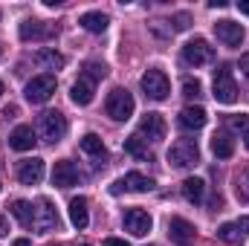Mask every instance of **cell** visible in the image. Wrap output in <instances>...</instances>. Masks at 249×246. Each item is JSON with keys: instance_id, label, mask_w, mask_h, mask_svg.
Listing matches in <instances>:
<instances>
[{"instance_id": "6da1fadb", "label": "cell", "mask_w": 249, "mask_h": 246, "mask_svg": "<svg viewBox=\"0 0 249 246\" xmlns=\"http://www.w3.org/2000/svg\"><path fill=\"white\" fill-rule=\"evenodd\" d=\"M212 96H214V102H220V105H235V102H238V84H235V78H232V67H229V64H220V67L214 70Z\"/></svg>"}, {"instance_id": "7a4b0ae2", "label": "cell", "mask_w": 249, "mask_h": 246, "mask_svg": "<svg viewBox=\"0 0 249 246\" xmlns=\"http://www.w3.org/2000/svg\"><path fill=\"white\" fill-rule=\"evenodd\" d=\"M35 133H38L44 142H50V145L61 142L64 136H67V119H64V113H58V110L41 113V116H38V124H35Z\"/></svg>"}, {"instance_id": "3957f363", "label": "cell", "mask_w": 249, "mask_h": 246, "mask_svg": "<svg viewBox=\"0 0 249 246\" xmlns=\"http://www.w3.org/2000/svg\"><path fill=\"white\" fill-rule=\"evenodd\" d=\"M105 110H107V116H110L113 122H127V119L133 116V110H136V102H133V96H130L127 90L116 87V90L107 93Z\"/></svg>"}, {"instance_id": "277c9868", "label": "cell", "mask_w": 249, "mask_h": 246, "mask_svg": "<svg viewBox=\"0 0 249 246\" xmlns=\"http://www.w3.org/2000/svg\"><path fill=\"white\" fill-rule=\"evenodd\" d=\"M168 162L174 168H194L200 162V148L194 139H177L171 148H168Z\"/></svg>"}, {"instance_id": "5b68a950", "label": "cell", "mask_w": 249, "mask_h": 246, "mask_svg": "<svg viewBox=\"0 0 249 246\" xmlns=\"http://www.w3.org/2000/svg\"><path fill=\"white\" fill-rule=\"evenodd\" d=\"M55 87H58L55 75H53V72H44V75H35V78L26 84L23 96H26V102H32V105H44V102H50V99H53Z\"/></svg>"}, {"instance_id": "8992f818", "label": "cell", "mask_w": 249, "mask_h": 246, "mask_svg": "<svg viewBox=\"0 0 249 246\" xmlns=\"http://www.w3.org/2000/svg\"><path fill=\"white\" fill-rule=\"evenodd\" d=\"M142 93L151 99V102H165L168 93H171V81L162 70H148L142 75Z\"/></svg>"}, {"instance_id": "52a82bcc", "label": "cell", "mask_w": 249, "mask_h": 246, "mask_svg": "<svg viewBox=\"0 0 249 246\" xmlns=\"http://www.w3.org/2000/svg\"><path fill=\"white\" fill-rule=\"evenodd\" d=\"M183 61L188 67H203V64H212L214 61V47H209L206 38H194L183 47Z\"/></svg>"}, {"instance_id": "ba28073f", "label": "cell", "mask_w": 249, "mask_h": 246, "mask_svg": "<svg viewBox=\"0 0 249 246\" xmlns=\"http://www.w3.org/2000/svg\"><path fill=\"white\" fill-rule=\"evenodd\" d=\"M110 191L113 194H122V191H127V194H145V191H154V180L145 177V174H139V171H130V174L119 177Z\"/></svg>"}, {"instance_id": "9c48e42d", "label": "cell", "mask_w": 249, "mask_h": 246, "mask_svg": "<svg viewBox=\"0 0 249 246\" xmlns=\"http://www.w3.org/2000/svg\"><path fill=\"white\" fill-rule=\"evenodd\" d=\"M165 130H168V124H165V119L160 113H145L142 122H139L136 136L145 139V142H162L165 139Z\"/></svg>"}, {"instance_id": "30bf717a", "label": "cell", "mask_w": 249, "mask_h": 246, "mask_svg": "<svg viewBox=\"0 0 249 246\" xmlns=\"http://www.w3.org/2000/svg\"><path fill=\"white\" fill-rule=\"evenodd\" d=\"M58 226H61V220H58L55 206L47 197H41L38 200V209H35V229L38 232H58Z\"/></svg>"}, {"instance_id": "8fae6325", "label": "cell", "mask_w": 249, "mask_h": 246, "mask_svg": "<svg viewBox=\"0 0 249 246\" xmlns=\"http://www.w3.org/2000/svg\"><path fill=\"white\" fill-rule=\"evenodd\" d=\"M194 235H197V229H194V223H188L186 217H171L168 220V238H171L174 246H191Z\"/></svg>"}, {"instance_id": "7c38bea8", "label": "cell", "mask_w": 249, "mask_h": 246, "mask_svg": "<svg viewBox=\"0 0 249 246\" xmlns=\"http://www.w3.org/2000/svg\"><path fill=\"white\" fill-rule=\"evenodd\" d=\"M18 35H20V41H50L55 35V26L47 20H23Z\"/></svg>"}, {"instance_id": "4fadbf2b", "label": "cell", "mask_w": 249, "mask_h": 246, "mask_svg": "<svg viewBox=\"0 0 249 246\" xmlns=\"http://www.w3.org/2000/svg\"><path fill=\"white\" fill-rule=\"evenodd\" d=\"M151 226H154V220H151L148 211H142V209H127L124 211V229L133 238H145L151 232Z\"/></svg>"}, {"instance_id": "5bb4252c", "label": "cell", "mask_w": 249, "mask_h": 246, "mask_svg": "<svg viewBox=\"0 0 249 246\" xmlns=\"http://www.w3.org/2000/svg\"><path fill=\"white\" fill-rule=\"evenodd\" d=\"M214 35L223 47H241L244 44V26L235 20H217L214 23Z\"/></svg>"}, {"instance_id": "9a60e30c", "label": "cell", "mask_w": 249, "mask_h": 246, "mask_svg": "<svg viewBox=\"0 0 249 246\" xmlns=\"http://www.w3.org/2000/svg\"><path fill=\"white\" fill-rule=\"evenodd\" d=\"M18 180L23 185H38L44 180V159H38V157L20 159L18 162Z\"/></svg>"}, {"instance_id": "2e32d148", "label": "cell", "mask_w": 249, "mask_h": 246, "mask_svg": "<svg viewBox=\"0 0 249 246\" xmlns=\"http://www.w3.org/2000/svg\"><path fill=\"white\" fill-rule=\"evenodd\" d=\"M177 122H180V127H186V130H200V127H206V122H209V113L200 105H188V107L180 110Z\"/></svg>"}, {"instance_id": "e0dca14e", "label": "cell", "mask_w": 249, "mask_h": 246, "mask_svg": "<svg viewBox=\"0 0 249 246\" xmlns=\"http://www.w3.org/2000/svg\"><path fill=\"white\" fill-rule=\"evenodd\" d=\"M35 142H38V133H35L29 124H18V127L9 133V148H15V151H32Z\"/></svg>"}, {"instance_id": "ac0fdd59", "label": "cell", "mask_w": 249, "mask_h": 246, "mask_svg": "<svg viewBox=\"0 0 249 246\" xmlns=\"http://www.w3.org/2000/svg\"><path fill=\"white\" fill-rule=\"evenodd\" d=\"M75 183H78V168L70 159H58L55 168H53V185L70 188V185H75Z\"/></svg>"}, {"instance_id": "d6986e66", "label": "cell", "mask_w": 249, "mask_h": 246, "mask_svg": "<svg viewBox=\"0 0 249 246\" xmlns=\"http://www.w3.org/2000/svg\"><path fill=\"white\" fill-rule=\"evenodd\" d=\"M32 61H35V67H41V70H64V64H67V58H64L58 50H38L35 55H32Z\"/></svg>"}, {"instance_id": "ffe728a7", "label": "cell", "mask_w": 249, "mask_h": 246, "mask_svg": "<svg viewBox=\"0 0 249 246\" xmlns=\"http://www.w3.org/2000/svg\"><path fill=\"white\" fill-rule=\"evenodd\" d=\"M93 93H96V84H93L90 78H84V75H81V78L72 84L70 99H72L75 105H81V107H84V105H90V102H93Z\"/></svg>"}, {"instance_id": "44dd1931", "label": "cell", "mask_w": 249, "mask_h": 246, "mask_svg": "<svg viewBox=\"0 0 249 246\" xmlns=\"http://www.w3.org/2000/svg\"><path fill=\"white\" fill-rule=\"evenodd\" d=\"M70 223H72L75 229H87L90 211H87V200H84V197H72V200H70Z\"/></svg>"}, {"instance_id": "7402d4cb", "label": "cell", "mask_w": 249, "mask_h": 246, "mask_svg": "<svg viewBox=\"0 0 249 246\" xmlns=\"http://www.w3.org/2000/svg\"><path fill=\"white\" fill-rule=\"evenodd\" d=\"M78 23H81L87 32H96V35H99V32H105V29H107V23H110V20H107V15H105V12H84V15L78 18Z\"/></svg>"}, {"instance_id": "603a6c76", "label": "cell", "mask_w": 249, "mask_h": 246, "mask_svg": "<svg viewBox=\"0 0 249 246\" xmlns=\"http://www.w3.org/2000/svg\"><path fill=\"white\" fill-rule=\"evenodd\" d=\"M9 211L18 217V223H20V226H26V229H32V226H35V209H32V203H26V200H15Z\"/></svg>"}, {"instance_id": "cb8c5ba5", "label": "cell", "mask_w": 249, "mask_h": 246, "mask_svg": "<svg viewBox=\"0 0 249 246\" xmlns=\"http://www.w3.org/2000/svg\"><path fill=\"white\" fill-rule=\"evenodd\" d=\"M183 197H186L188 203H203V197H206V183H203L200 177H186V180H183Z\"/></svg>"}, {"instance_id": "d4e9b609", "label": "cell", "mask_w": 249, "mask_h": 246, "mask_svg": "<svg viewBox=\"0 0 249 246\" xmlns=\"http://www.w3.org/2000/svg\"><path fill=\"white\" fill-rule=\"evenodd\" d=\"M212 154H214L217 159H229V157L235 154V142H232L226 133H214V136H212Z\"/></svg>"}, {"instance_id": "484cf974", "label": "cell", "mask_w": 249, "mask_h": 246, "mask_svg": "<svg viewBox=\"0 0 249 246\" xmlns=\"http://www.w3.org/2000/svg\"><path fill=\"white\" fill-rule=\"evenodd\" d=\"M124 154H130V157H136V159H142V162H151V151H148L145 139H139L136 133L124 139Z\"/></svg>"}, {"instance_id": "4316f807", "label": "cell", "mask_w": 249, "mask_h": 246, "mask_svg": "<svg viewBox=\"0 0 249 246\" xmlns=\"http://www.w3.org/2000/svg\"><path fill=\"white\" fill-rule=\"evenodd\" d=\"M78 145H81V151L90 154V157H105V142H102L99 133H87V136H81Z\"/></svg>"}, {"instance_id": "83f0119b", "label": "cell", "mask_w": 249, "mask_h": 246, "mask_svg": "<svg viewBox=\"0 0 249 246\" xmlns=\"http://www.w3.org/2000/svg\"><path fill=\"white\" fill-rule=\"evenodd\" d=\"M81 75H84V78H90V81L96 84V81H102V78L107 75V67H105V64H99V61H87Z\"/></svg>"}, {"instance_id": "f1b7e54d", "label": "cell", "mask_w": 249, "mask_h": 246, "mask_svg": "<svg viewBox=\"0 0 249 246\" xmlns=\"http://www.w3.org/2000/svg\"><path fill=\"white\" fill-rule=\"evenodd\" d=\"M217 238H220V241H226V244H241V238H244V235H241V229H238L235 223H223V226L217 229Z\"/></svg>"}, {"instance_id": "f546056e", "label": "cell", "mask_w": 249, "mask_h": 246, "mask_svg": "<svg viewBox=\"0 0 249 246\" xmlns=\"http://www.w3.org/2000/svg\"><path fill=\"white\" fill-rule=\"evenodd\" d=\"M235 191H238V200L241 203H249V171H241L235 177Z\"/></svg>"}, {"instance_id": "4dcf8cb0", "label": "cell", "mask_w": 249, "mask_h": 246, "mask_svg": "<svg viewBox=\"0 0 249 246\" xmlns=\"http://www.w3.org/2000/svg\"><path fill=\"white\" fill-rule=\"evenodd\" d=\"M183 96H186V99H200V96H203V84H200L197 78H186V81H183Z\"/></svg>"}, {"instance_id": "1f68e13d", "label": "cell", "mask_w": 249, "mask_h": 246, "mask_svg": "<svg viewBox=\"0 0 249 246\" xmlns=\"http://www.w3.org/2000/svg\"><path fill=\"white\" fill-rule=\"evenodd\" d=\"M229 127L232 130H249V113H238V116H229Z\"/></svg>"}, {"instance_id": "d6a6232c", "label": "cell", "mask_w": 249, "mask_h": 246, "mask_svg": "<svg viewBox=\"0 0 249 246\" xmlns=\"http://www.w3.org/2000/svg\"><path fill=\"white\" fill-rule=\"evenodd\" d=\"M188 23H191L188 15H174V29H188Z\"/></svg>"}, {"instance_id": "836d02e7", "label": "cell", "mask_w": 249, "mask_h": 246, "mask_svg": "<svg viewBox=\"0 0 249 246\" xmlns=\"http://www.w3.org/2000/svg\"><path fill=\"white\" fill-rule=\"evenodd\" d=\"M235 226L241 229V235H244V238H249V217H241V220H238Z\"/></svg>"}, {"instance_id": "e575fe53", "label": "cell", "mask_w": 249, "mask_h": 246, "mask_svg": "<svg viewBox=\"0 0 249 246\" xmlns=\"http://www.w3.org/2000/svg\"><path fill=\"white\" fill-rule=\"evenodd\" d=\"M105 246H130L127 241H122V238H107L105 241Z\"/></svg>"}, {"instance_id": "d590c367", "label": "cell", "mask_w": 249, "mask_h": 246, "mask_svg": "<svg viewBox=\"0 0 249 246\" xmlns=\"http://www.w3.org/2000/svg\"><path fill=\"white\" fill-rule=\"evenodd\" d=\"M241 72L249 78V53H247V55H241Z\"/></svg>"}, {"instance_id": "8d00e7d4", "label": "cell", "mask_w": 249, "mask_h": 246, "mask_svg": "<svg viewBox=\"0 0 249 246\" xmlns=\"http://www.w3.org/2000/svg\"><path fill=\"white\" fill-rule=\"evenodd\" d=\"M6 235H9V220L0 214V238H6Z\"/></svg>"}, {"instance_id": "74e56055", "label": "cell", "mask_w": 249, "mask_h": 246, "mask_svg": "<svg viewBox=\"0 0 249 246\" xmlns=\"http://www.w3.org/2000/svg\"><path fill=\"white\" fill-rule=\"evenodd\" d=\"M15 113H18V107H15V105H9V107H3V116H6V119H12Z\"/></svg>"}, {"instance_id": "f35d334b", "label": "cell", "mask_w": 249, "mask_h": 246, "mask_svg": "<svg viewBox=\"0 0 249 246\" xmlns=\"http://www.w3.org/2000/svg\"><path fill=\"white\" fill-rule=\"evenodd\" d=\"M238 12H241V15H247V18H249V0H241V3H238Z\"/></svg>"}, {"instance_id": "ab89813d", "label": "cell", "mask_w": 249, "mask_h": 246, "mask_svg": "<svg viewBox=\"0 0 249 246\" xmlns=\"http://www.w3.org/2000/svg\"><path fill=\"white\" fill-rule=\"evenodd\" d=\"M209 6H212V9H223V6H226V0H212Z\"/></svg>"}, {"instance_id": "60d3db41", "label": "cell", "mask_w": 249, "mask_h": 246, "mask_svg": "<svg viewBox=\"0 0 249 246\" xmlns=\"http://www.w3.org/2000/svg\"><path fill=\"white\" fill-rule=\"evenodd\" d=\"M15 246H32V244H29L26 238H18V241H15Z\"/></svg>"}, {"instance_id": "b9f144b4", "label": "cell", "mask_w": 249, "mask_h": 246, "mask_svg": "<svg viewBox=\"0 0 249 246\" xmlns=\"http://www.w3.org/2000/svg\"><path fill=\"white\" fill-rule=\"evenodd\" d=\"M244 145H247V148H249V130H247V133H244Z\"/></svg>"}, {"instance_id": "7bdbcfd3", "label": "cell", "mask_w": 249, "mask_h": 246, "mask_svg": "<svg viewBox=\"0 0 249 246\" xmlns=\"http://www.w3.org/2000/svg\"><path fill=\"white\" fill-rule=\"evenodd\" d=\"M0 96H3V81H0Z\"/></svg>"}, {"instance_id": "ee69618b", "label": "cell", "mask_w": 249, "mask_h": 246, "mask_svg": "<svg viewBox=\"0 0 249 246\" xmlns=\"http://www.w3.org/2000/svg\"><path fill=\"white\" fill-rule=\"evenodd\" d=\"M50 246H58V244H50Z\"/></svg>"}, {"instance_id": "f6af8a7d", "label": "cell", "mask_w": 249, "mask_h": 246, "mask_svg": "<svg viewBox=\"0 0 249 246\" xmlns=\"http://www.w3.org/2000/svg\"><path fill=\"white\" fill-rule=\"evenodd\" d=\"M84 246H87V244H84Z\"/></svg>"}]
</instances>
